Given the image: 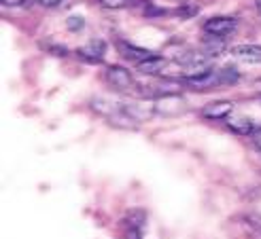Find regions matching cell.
<instances>
[{
  "instance_id": "cell-1",
  "label": "cell",
  "mask_w": 261,
  "mask_h": 239,
  "mask_svg": "<svg viewBox=\"0 0 261 239\" xmlns=\"http://www.w3.org/2000/svg\"><path fill=\"white\" fill-rule=\"evenodd\" d=\"M236 28H238V21L233 17H225V15L211 17V19L204 21V32L211 34V36H219V38L229 36Z\"/></svg>"
},
{
  "instance_id": "cell-2",
  "label": "cell",
  "mask_w": 261,
  "mask_h": 239,
  "mask_svg": "<svg viewBox=\"0 0 261 239\" xmlns=\"http://www.w3.org/2000/svg\"><path fill=\"white\" fill-rule=\"evenodd\" d=\"M107 78L111 81L113 87L121 89V91H129V89L136 87L132 72H129L127 68H123V66H109L107 68Z\"/></svg>"
},
{
  "instance_id": "cell-3",
  "label": "cell",
  "mask_w": 261,
  "mask_h": 239,
  "mask_svg": "<svg viewBox=\"0 0 261 239\" xmlns=\"http://www.w3.org/2000/svg\"><path fill=\"white\" fill-rule=\"evenodd\" d=\"M185 83L193 89H211L215 85H221V78H219V70L208 68V70L198 72V74H187Z\"/></svg>"
},
{
  "instance_id": "cell-4",
  "label": "cell",
  "mask_w": 261,
  "mask_h": 239,
  "mask_svg": "<svg viewBox=\"0 0 261 239\" xmlns=\"http://www.w3.org/2000/svg\"><path fill=\"white\" fill-rule=\"evenodd\" d=\"M233 112V102L231 100H219L213 104H206L202 108V116L211 118V121H221V118H227Z\"/></svg>"
},
{
  "instance_id": "cell-5",
  "label": "cell",
  "mask_w": 261,
  "mask_h": 239,
  "mask_svg": "<svg viewBox=\"0 0 261 239\" xmlns=\"http://www.w3.org/2000/svg\"><path fill=\"white\" fill-rule=\"evenodd\" d=\"M231 55L244 64H261V47L259 45H236V47H231Z\"/></svg>"
},
{
  "instance_id": "cell-6",
  "label": "cell",
  "mask_w": 261,
  "mask_h": 239,
  "mask_svg": "<svg viewBox=\"0 0 261 239\" xmlns=\"http://www.w3.org/2000/svg\"><path fill=\"white\" fill-rule=\"evenodd\" d=\"M104 51H107V45L96 38V41H89L87 45H83L79 51H76V55H79L81 59H85V62L98 64V62H102V57H104Z\"/></svg>"
},
{
  "instance_id": "cell-7",
  "label": "cell",
  "mask_w": 261,
  "mask_h": 239,
  "mask_svg": "<svg viewBox=\"0 0 261 239\" xmlns=\"http://www.w3.org/2000/svg\"><path fill=\"white\" fill-rule=\"evenodd\" d=\"M225 51H227L225 38H219V36H211V34H208L204 41H202V53H204V55H208L211 59L221 57Z\"/></svg>"
},
{
  "instance_id": "cell-8",
  "label": "cell",
  "mask_w": 261,
  "mask_h": 239,
  "mask_svg": "<svg viewBox=\"0 0 261 239\" xmlns=\"http://www.w3.org/2000/svg\"><path fill=\"white\" fill-rule=\"evenodd\" d=\"M227 127L238 136H251L255 134V125L249 116H227Z\"/></svg>"
},
{
  "instance_id": "cell-9",
  "label": "cell",
  "mask_w": 261,
  "mask_h": 239,
  "mask_svg": "<svg viewBox=\"0 0 261 239\" xmlns=\"http://www.w3.org/2000/svg\"><path fill=\"white\" fill-rule=\"evenodd\" d=\"M119 49H121V55L125 59H132L136 64L145 62L149 57H153V53L149 49H142V47H136V45H125V43H119Z\"/></svg>"
},
{
  "instance_id": "cell-10",
  "label": "cell",
  "mask_w": 261,
  "mask_h": 239,
  "mask_svg": "<svg viewBox=\"0 0 261 239\" xmlns=\"http://www.w3.org/2000/svg\"><path fill=\"white\" fill-rule=\"evenodd\" d=\"M164 66H166V59H164V57L153 55V57H149V59H145V62L136 64V68H138L140 74H158V72L164 70Z\"/></svg>"
},
{
  "instance_id": "cell-11",
  "label": "cell",
  "mask_w": 261,
  "mask_h": 239,
  "mask_svg": "<svg viewBox=\"0 0 261 239\" xmlns=\"http://www.w3.org/2000/svg\"><path fill=\"white\" fill-rule=\"evenodd\" d=\"M147 214H145V210H140V207H134V210H129L127 214H125V222H127V229H140L142 227V222H145Z\"/></svg>"
},
{
  "instance_id": "cell-12",
  "label": "cell",
  "mask_w": 261,
  "mask_h": 239,
  "mask_svg": "<svg viewBox=\"0 0 261 239\" xmlns=\"http://www.w3.org/2000/svg\"><path fill=\"white\" fill-rule=\"evenodd\" d=\"M155 94H158L160 98H164V96H178L180 94V85L176 81H170V78H164V81L158 85V89H155Z\"/></svg>"
},
{
  "instance_id": "cell-13",
  "label": "cell",
  "mask_w": 261,
  "mask_h": 239,
  "mask_svg": "<svg viewBox=\"0 0 261 239\" xmlns=\"http://www.w3.org/2000/svg\"><path fill=\"white\" fill-rule=\"evenodd\" d=\"M219 78H221V85L236 83L238 81V70L236 68H221L219 70Z\"/></svg>"
},
{
  "instance_id": "cell-14",
  "label": "cell",
  "mask_w": 261,
  "mask_h": 239,
  "mask_svg": "<svg viewBox=\"0 0 261 239\" xmlns=\"http://www.w3.org/2000/svg\"><path fill=\"white\" fill-rule=\"evenodd\" d=\"M100 5H102L104 9H113V11H117V9H125V7H129V5H132V0H100Z\"/></svg>"
},
{
  "instance_id": "cell-15",
  "label": "cell",
  "mask_w": 261,
  "mask_h": 239,
  "mask_svg": "<svg viewBox=\"0 0 261 239\" xmlns=\"http://www.w3.org/2000/svg\"><path fill=\"white\" fill-rule=\"evenodd\" d=\"M83 25H85V19H83L81 15H72V17H68V19H66V28H68L70 32L81 30Z\"/></svg>"
},
{
  "instance_id": "cell-16",
  "label": "cell",
  "mask_w": 261,
  "mask_h": 239,
  "mask_svg": "<svg viewBox=\"0 0 261 239\" xmlns=\"http://www.w3.org/2000/svg\"><path fill=\"white\" fill-rule=\"evenodd\" d=\"M41 7H45V9H54V7H58V5H62L64 0H36Z\"/></svg>"
},
{
  "instance_id": "cell-17",
  "label": "cell",
  "mask_w": 261,
  "mask_h": 239,
  "mask_svg": "<svg viewBox=\"0 0 261 239\" xmlns=\"http://www.w3.org/2000/svg\"><path fill=\"white\" fill-rule=\"evenodd\" d=\"M25 0H3V5L5 7H19V5H23Z\"/></svg>"
},
{
  "instance_id": "cell-18",
  "label": "cell",
  "mask_w": 261,
  "mask_h": 239,
  "mask_svg": "<svg viewBox=\"0 0 261 239\" xmlns=\"http://www.w3.org/2000/svg\"><path fill=\"white\" fill-rule=\"evenodd\" d=\"M127 239H140V229H127Z\"/></svg>"
},
{
  "instance_id": "cell-19",
  "label": "cell",
  "mask_w": 261,
  "mask_h": 239,
  "mask_svg": "<svg viewBox=\"0 0 261 239\" xmlns=\"http://www.w3.org/2000/svg\"><path fill=\"white\" fill-rule=\"evenodd\" d=\"M255 146L261 151V131H255Z\"/></svg>"
},
{
  "instance_id": "cell-20",
  "label": "cell",
  "mask_w": 261,
  "mask_h": 239,
  "mask_svg": "<svg viewBox=\"0 0 261 239\" xmlns=\"http://www.w3.org/2000/svg\"><path fill=\"white\" fill-rule=\"evenodd\" d=\"M255 7H257V11H259V15H261V0H255Z\"/></svg>"
}]
</instances>
